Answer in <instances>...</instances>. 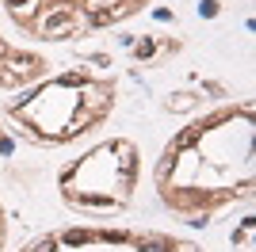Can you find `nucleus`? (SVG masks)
<instances>
[{
	"mask_svg": "<svg viewBox=\"0 0 256 252\" xmlns=\"http://www.w3.org/2000/svg\"><path fill=\"white\" fill-rule=\"evenodd\" d=\"M27 42H76L122 27L153 0H0Z\"/></svg>",
	"mask_w": 256,
	"mask_h": 252,
	"instance_id": "20e7f679",
	"label": "nucleus"
},
{
	"mask_svg": "<svg viewBox=\"0 0 256 252\" xmlns=\"http://www.w3.org/2000/svg\"><path fill=\"white\" fill-rule=\"evenodd\" d=\"M118 107V84L88 69H62L42 80L20 88L16 100L4 104L12 130L42 149H62L96 134Z\"/></svg>",
	"mask_w": 256,
	"mask_h": 252,
	"instance_id": "f03ea898",
	"label": "nucleus"
},
{
	"mask_svg": "<svg viewBox=\"0 0 256 252\" xmlns=\"http://www.w3.org/2000/svg\"><path fill=\"white\" fill-rule=\"evenodd\" d=\"M12 153V134H8V126L0 122V157H8Z\"/></svg>",
	"mask_w": 256,
	"mask_h": 252,
	"instance_id": "6e6552de",
	"label": "nucleus"
},
{
	"mask_svg": "<svg viewBox=\"0 0 256 252\" xmlns=\"http://www.w3.org/2000/svg\"><path fill=\"white\" fill-rule=\"evenodd\" d=\"M8 248V210H4V202H0V252Z\"/></svg>",
	"mask_w": 256,
	"mask_h": 252,
	"instance_id": "0eeeda50",
	"label": "nucleus"
},
{
	"mask_svg": "<svg viewBox=\"0 0 256 252\" xmlns=\"http://www.w3.org/2000/svg\"><path fill=\"white\" fill-rule=\"evenodd\" d=\"M142 184V149L130 138H107L58 172V199L84 218L126 214Z\"/></svg>",
	"mask_w": 256,
	"mask_h": 252,
	"instance_id": "7ed1b4c3",
	"label": "nucleus"
},
{
	"mask_svg": "<svg viewBox=\"0 0 256 252\" xmlns=\"http://www.w3.org/2000/svg\"><path fill=\"white\" fill-rule=\"evenodd\" d=\"M16 252H210L203 244L157 230H126V226H65L27 241Z\"/></svg>",
	"mask_w": 256,
	"mask_h": 252,
	"instance_id": "39448f33",
	"label": "nucleus"
},
{
	"mask_svg": "<svg viewBox=\"0 0 256 252\" xmlns=\"http://www.w3.org/2000/svg\"><path fill=\"white\" fill-rule=\"evenodd\" d=\"M46 73H54V65L46 54L12 42L8 34H0V92H20L27 84L42 80Z\"/></svg>",
	"mask_w": 256,
	"mask_h": 252,
	"instance_id": "423d86ee",
	"label": "nucleus"
},
{
	"mask_svg": "<svg viewBox=\"0 0 256 252\" xmlns=\"http://www.w3.org/2000/svg\"><path fill=\"white\" fill-rule=\"evenodd\" d=\"M252 100L192 118L153 164V191L176 222H214L252 199Z\"/></svg>",
	"mask_w": 256,
	"mask_h": 252,
	"instance_id": "f257e3e1",
	"label": "nucleus"
}]
</instances>
